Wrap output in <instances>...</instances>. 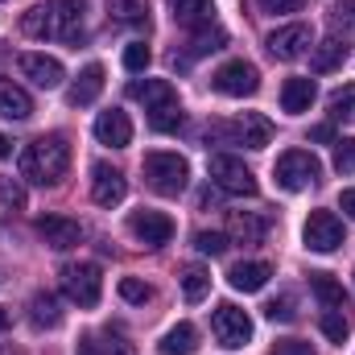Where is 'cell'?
I'll return each mask as SVG.
<instances>
[{"label": "cell", "mask_w": 355, "mask_h": 355, "mask_svg": "<svg viewBox=\"0 0 355 355\" xmlns=\"http://www.w3.org/2000/svg\"><path fill=\"white\" fill-rule=\"evenodd\" d=\"M83 8L87 0H46V4H33L25 17H21V29L37 42H67V46H79L83 37Z\"/></svg>", "instance_id": "cell-1"}, {"label": "cell", "mask_w": 355, "mask_h": 355, "mask_svg": "<svg viewBox=\"0 0 355 355\" xmlns=\"http://www.w3.org/2000/svg\"><path fill=\"white\" fill-rule=\"evenodd\" d=\"M21 178L37 182V186H58L67 170H71V141L62 132H50V137H37L21 149Z\"/></svg>", "instance_id": "cell-2"}, {"label": "cell", "mask_w": 355, "mask_h": 355, "mask_svg": "<svg viewBox=\"0 0 355 355\" xmlns=\"http://www.w3.org/2000/svg\"><path fill=\"white\" fill-rule=\"evenodd\" d=\"M207 141H219V145H244V149H265L272 141V120L261 112H244L236 124L227 120H215L207 128Z\"/></svg>", "instance_id": "cell-3"}, {"label": "cell", "mask_w": 355, "mask_h": 355, "mask_svg": "<svg viewBox=\"0 0 355 355\" xmlns=\"http://www.w3.org/2000/svg\"><path fill=\"white\" fill-rule=\"evenodd\" d=\"M141 174H145V182H149L157 194L178 198V194L186 190V182H190V166H186V157H178V153H145Z\"/></svg>", "instance_id": "cell-4"}, {"label": "cell", "mask_w": 355, "mask_h": 355, "mask_svg": "<svg viewBox=\"0 0 355 355\" xmlns=\"http://www.w3.org/2000/svg\"><path fill=\"white\" fill-rule=\"evenodd\" d=\"M272 178H277V186H281V190L297 194V190H306V186H314V182L322 178V162H318L310 149H289V153H281V157H277Z\"/></svg>", "instance_id": "cell-5"}, {"label": "cell", "mask_w": 355, "mask_h": 355, "mask_svg": "<svg viewBox=\"0 0 355 355\" xmlns=\"http://www.w3.org/2000/svg\"><path fill=\"white\" fill-rule=\"evenodd\" d=\"M211 182H215L219 190H227V194H240V198H252V194L261 190L257 174H252L240 157H232V153H215V157H211Z\"/></svg>", "instance_id": "cell-6"}, {"label": "cell", "mask_w": 355, "mask_h": 355, "mask_svg": "<svg viewBox=\"0 0 355 355\" xmlns=\"http://www.w3.org/2000/svg\"><path fill=\"white\" fill-rule=\"evenodd\" d=\"M211 331H215L219 347L240 352V347L252 339V318H248V310H240V306L223 302V306H215V314H211Z\"/></svg>", "instance_id": "cell-7"}, {"label": "cell", "mask_w": 355, "mask_h": 355, "mask_svg": "<svg viewBox=\"0 0 355 355\" xmlns=\"http://www.w3.org/2000/svg\"><path fill=\"white\" fill-rule=\"evenodd\" d=\"M62 293L75 302V306H99V293H103V277H99V265L91 261H79V265H67L62 268Z\"/></svg>", "instance_id": "cell-8"}, {"label": "cell", "mask_w": 355, "mask_h": 355, "mask_svg": "<svg viewBox=\"0 0 355 355\" xmlns=\"http://www.w3.org/2000/svg\"><path fill=\"white\" fill-rule=\"evenodd\" d=\"M211 87L219 91V95L244 99V95H257V87H261V71H257L252 62H244V58H232V62H223V67L211 75Z\"/></svg>", "instance_id": "cell-9"}, {"label": "cell", "mask_w": 355, "mask_h": 355, "mask_svg": "<svg viewBox=\"0 0 355 355\" xmlns=\"http://www.w3.org/2000/svg\"><path fill=\"white\" fill-rule=\"evenodd\" d=\"M302 240H306L310 252H335V248L343 244V223H339V215H331V211H310V219H306V227H302Z\"/></svg>", "instance_id": "cell-10"}, {"label": "cell", "mask_w": 355, "mask_h": 355, "mask_svg": "<svg viewBox=\"0 0 355 355\" xmlns=\"http://www.w3.org/2000/svg\"><path fill=\"white\" fill-rule=\"evenodd\" d=\"M268 54L272 58H281V62H293V58H302L310 46H314V33H310V25H281V29H272L265 37Z\"/></svg>", "instance_id": "cell-11"}, {"label": "cell", "mask_w": 355, "mask_h": 355, "mask_svg": "<svg viewBox=\"0 0 355 355\" xmlns=\"http://www.w3.org/2000/svg\"><path fill=\"white\" fill-rule=\"evenodd\" d=\"M128 232H132L141 244L162 248V244H170V240H174V219H170L166 211H132Z\"/></svg>", "instance_id": "cell-12"}, {"label": "cell", "mask_w": 355, "mask_h": 355, "mask_svg": "<svg viewBox=\"0 0 355 355\" xmlns=\"http://www.w3.org/2000/svg\"><path fill=\"white\" fill-rule=\"evenodd\" d=\"M124 194H128V182H124V174L116 166H107V162H95L91 166V198L99 207H120Z\"/></svg>", "instance_id": "cell-13"}, {"label": "cell", "mask_w": 355, "mask_h": 355, "mask_svg": "<svg viewBox=\"0 0 355 355\" xmlns=\"http://www.w3.org/2000/svg\"><path fill=\"white\" fill-rule=\"evenodd\" d=\"M37 236H42L50 248L67 252V248H79V244H83V223H79V219H67V215H42V219H37Z\"/></svg>", "instance_id": "cell-14"}, {"label": "cell", "mask_w": 355, "mask_h": 355, "mask_svg": "<svg viewBox=\"0 0 355 355\" xmlns=\"http://www.w3.org/2000/svg\"><path fill=\"white\" fill-rule=\"evenodd\" d=\"M95 141L107 145V149H128L132 145V120H128V112H120V107L99 112L95 116Z\"/></svg>", "instance_id": "cell-15"}, {"label": "cell", "mask_w": 355, "mask_h": 355, "mask_svg": "<svg viewBox=\"0 0 355 355\" xmlns=\"http://www.w3.org/2000/svg\"><path fill=\"white\" fill-rule=\"evenodd\" d=\"M17 67H21V75L25 79H33L42 91H54V87H62V79H67V71H62V62L58 58H50V54H21L17 58Z\"/></svg>", "instance_id": "cell-16"}, {"label": "cell", "mask_w": 355, "mask_h": 355, "mask_svg": "<svg viewBox=\"0 0 355 355\" xmlns=\"http://www.w3.org/2000/svg\"><path fill=\"white\" fill-rule=\"evenodd\" d=\"M227 236L236 244H265L268 236V219L257 211H232L227 215Z\"/></svg>", "instance_id": "cell-17"}, {"label": "cell", "mask_w": 355, "mask_h": 355, "mask_svg": "<svg viewBox=\"0 0 355 355\" xmlns=\"http://www.w3.org/2000/svg\"><path fill=\"white\" fill-rule=\"evenodd\" d=\"M128 95L145 103V112H162V107H174L178 91L166 79H145V83H128Z\"/></svg>", "instance_id": "cell-18"}, {"label": "cell", "mask_w": 355, "mask_h": 355, "mask_svg": "<svg viewBox=\"0 0 355 355\" xmlns=\"http://www.w3.org/2000/svg\"><path fill=\"white\" fill-rule=\"evenodd\" d=\"M318 99V87H314V79H285L281 83V112H289V116H302V112H310V103Z\"/></svg>", "instance_id": "cell-19"}, {"label": "cell", "mask_w": 355, "mask_h": 355, "mask_svg": "<svg viewBox=\"0 0 355 355\" xmlns=\"http://www.w3.org/2000/svg\"><path fill=\"white\" fill-rule=\"evenodd\" d=\"M174 21L190 33L215 25V0H174Z\"/></svg>", "instance_id": "cell-20"}, {"label": "cell", "mask_w": 355, "mask_h": 355, "mask_svg": "<svg viewBox=\"0 0 355 355\" xmlns=\"http://www.w3.org/2000/svg\"><path fill=\"white\" fill-rule=\"evenodd\" d=\"M343 62H347V42L322 37L318 46H310V71H314V75H331V71H339Z\"/></svg>", "instance_id": "cell-21"}, {"label": "cell", "mask_w": 355, "mask_h": 355, "mask_svg": "<svg viewBox=\"0 0 355 355\" xmlns=\"http://www.w3.org/2000/svg\"><path fill=\"white\" fill-rule=\"evenodd\" d=\"M268 277H272V265H265V261H240V265H232V272H227L232 289H240V293H257V289H265Z\"/></svg>", "instance_id": "cell-22"}, {"label": "cell", "mask_w": 355, "mask_h": 355, "mask_svg": "<svg viewBox=\"0 0 355 355\" xmlns=\"http://www.w3.org/2000/svg\"><path fill=\"white\" fill-rule=\"evenodd\" d=\"M99 91H103V67H99V62H91V67H83V75L71 83L67 99H71L75 107H87V103L99 99Z\"/></svg>", "instance_id": "cell-23"}, {"label": "cell", "mask_w": 355, "mask_h": 355, "mask_svg": "<svg viewBox=\"0 0 355 355\" xmlns=\"http://www.w3.org/2000/svg\"><path fill=\"white\" fill-rule=\"evenodd\" d=\"M29 116H33V99L12 79H0V120H29Z\"/></svg>", "instance_id": "cell-24"}, {"label": "cell", "mask_w": 355, "mask_h": 355, "mask_svg": "<svg viewBox=\"0 0 355 355\" xmlns=\"http://www.w3.org/2000/svg\"><path fill=\"white\" fill-rule=\"evenodd\" d=\"M162 355H194L198 352V331L190 327V322H178V327H170L166 335H162Z\"/></svg>", "instance_id": "cell-25"}, {"label": "cell", "mask_w": 355, "mask_h": 355, "mask_svg": "<svg viewBox=\"0 0 355 355\" xmlns=\"http://www.w3.org/2000/svg\"><path fill=\"white\" fill-rule=\"evenodd\" d=\"M29 322H33L37 331H54V327L62 322L58 297H54V293H33V302H29Z\"/></svg>", "instance_id": "cell-26"}, {"label": "cell", "mask_w": 355, "mask_h": 355, "mask_svg": "<svg viewBox=\"0 0 355 355\" xmlns=\"http://www.w3.org/2000/svg\"><path fill=\"white\" fill-rule=\"evenodd\" d=\"M107 17L116 25L141 29V25H149V0H107Z\"/></svg>", "instance_id": "cell-27"}, {"label": "cell", "mask_w": 355, "mask_h": 355, "mask_svg": "<svg viewBox=\"0 0 355 355\" xmlns=\"http://www.w3.org/2000/svg\"><path fill=\"white\" fill-rule=\"evenodd\" d=\"M310 289H314V297H318L327 310H343V285H339L331 272H310Z\"/></svg>", "instance_id": "cell-28"}, {"label": "cell", "mask_w": 355, "mask_h": 355, "mask_svg": "<svg viewBox=\"0 0 355 355\" xmlns=\"http://www.w3.org/2000/svg\"><path fill=\"white\" fill-rule=\"evenodd\" d=\"M182 293H186V302H202L207 293H211V272L202 265H186L182 268Z\"/></svg>", "instance_id": "cell-29"}, {"label": "cell", "mask_w": 355, "mask_h": 355, "mask_svg": "<svg viewBox=\"0 0 355 355\" xmlns=\"http://www.w3.org/2000/svg\"><path fill=\"white\" fill-rule=\"evenodd\" d=\"M327 112H331V120H339V124H355V83L331 91Z\"/></svg>", "instance_id": "cell-30"}, {"label": "cell", "mask_w": 355, "mask_h": 355, "mask_svg": "<svg viewBox=\"0 0 355 355\" xmlns=\"http://www.w3.org/2000/svg\"><path fill=\"white\" fill-rule=\"evenodd\" d=\"M318 327H322V335H327L331 343H343V339L352 335V322L343 318V310H327V314L318 318Z\"/></svg>", "instance_id": "cell-31"}, {"label": "cell", "mask_w": 355, "mask_h": 355, "mask_svg": "<svg viewBox=\"0 0 355 355\" xmlns=\"http://www.w3.org/2000/svg\"><path fill=\"white\" fill-rule=\"evenodd\" d=\"M223 42H227V33H223L219 25H207V29H198V33H194V42H190V54H207V50H223Z\"/></svg>", "instance_id": "cell-32"}, {"label": "cell", "mask_w": 355, "mask_h": 355, "mask_svg": "<svg viewBox=\"0 0 355 355\" xmlns=\"http://www.w3.org/2000/svg\"><path fill=\"white\" fill-rule=\"evenodd\" d=\"M194 248H198L202 257H223V252H227V236H223V232H198V236H194Z\"/></svg>", "instance_id": "cell-33"}, {"label": "cell", "mask_w": 355, "mask_h": 355, "mask_svg": "<svg viewBox=\"0 0 355 355\" xmlns=\"http://www.w3.org/2000/svg\"><path fill=\"white\" fill-rule=\"evenodd\" d=\"M149 128H157V132H174V128H182V103L162 107V112H149Z\"/></svg>", "instance_id": "cell-34"}, {"label": "cell", "mask_w": 355, "mask_h": 355, "mask_svg": "<svg viewBox=\"0 0 355 355\" xmlns=\"http://www.w3.org/2000/svg\"><path fill=\"white\" fill-rule=\"evenodd\" d=\"M335 170L339 174H355V137H339L335 141Z\"/></svg>", "instance_id": "cell-35"}, {"label": "cell", "mask_w": 355, "mask_h": 355, "mask_svg": "<svg viewBox=\"0 0 355 355\" xmlns=\"http://www.w3.org/2000/svg\"><path fill=\"white\" fill-rule=\"evenodd\" d=\"M149 62H153V50H149L145 42H132V46L124 50V67H128L132 75H141V71H145Z\"/></svg>", "instance_id": "cell-36"}, {"label": "cell", "mask_w": 355, "mask_h": 355, "mask_svg": "<svg viewBox=\"0 0 355 355\" xmlns=\"http://www.w3.org/2000/svg\"><path fill=\"white\" fill-rule=\"evenodd\" d=\"M0 202L12 207V211H21L25 207V186L17 178H0Z\"/></svg>", "instance_id": "cell-37"}, {"label": "cell", "mask_w": 355, "mask_h": 355, "mask_svg": "<svg viewBox=\"0 0 355 355\" xmlns=\"http://www.w3.org/2000/svg\"><path fill=\"white\" fill-rule=\"evenodd\" d=\"M120 297L132 302V306H145V302H149V285L137 281V277H124V281H120Z\"/></svg>", "instance_id": "cell-38"}, {"label": "cell", "mask_w": 355, "mask_h": 355, "mask_svg": "<svg viewBox=\"0 0 355 355\" xmlns=\"http://www.w3.org/2000/svg\"><path fill=\"white\" fill-rule=\"evenodd\" d=\"M265 314L272 318V322H293V302H289V297H281V302H268Z\"/></svg>", "instance_id": "cell-39"}, {"label": "cell", "mask_w": 355, "mask_h": 355, "mask_svg": "<svg viewBox=\"0 0 355 355\" xmlns=\"http://www.w3.org/2000/svg\"><path fill=\"white\" fill-rule=\"evenodd\" d=\"M335 25H339L343 33H355V0H343V4L335 8Z\"/></svg>", "instance_id": "cell-40"}, {"label": "cell", "mask_w": 355, "mask_h": 355, "mask_svg": "<svg viewBox=\"0 0 355 355\" xmlns=\"http://www.w3.org/2000/svg\"><path fill=\"white\" fill-rule=\"evenodd\" d=\"M302 4H306V0H261V8L272 12V17H277V12H297Z\"/></svg>", "instance_id": "cell-41"}, {"label": "cell", "mask_w": 355, "mask_h": 355, "mask_svg": "<svg viewBox=\"0 0 355 355\" xmlns=\"http://www.w3.org/2000/svg\"><path fill=\"white\" fill-rule=\"evenodd\" d=\"M272 355H314L310 352V343H297V339H285V343H277Z\"/></svg>", "instance_id": "cell-42"}, {"label": "cell", "mask_w": 355, "mask_h": 355, "mask_svg": "<svg viewBox=\"0 0 355 355\" xmlns=\"http://www.w3.org/2000/svg\"><path fill=\"white\" fill-rule=\"evenodd\" d=\"M310 141H335V128L331 124H318V128H310Z\"/></svg>", "instance_id": "cell-43"}, {"label": "cell", "mask_w": 355, "mask_h": 355, "mask_svg": "<svg viewBox=\"0 0 355 355\" xmlns=\"http://www.w3.org/2000/svg\"><path fill=\"white\" fill-rule=\"evenodd\" d=\"M339 207H343V211L355 219V190H343V194H339Z\"/></svg>", "instance_id": "cell-44"}, {"label": "cell", "mask_w": 355, "mask_h": 355, "mask_svg": "<svg viewBox=\"0 0 355 355\" xmlns=\"http://www.w3.org/2000/svg\"><path fill=\"white\" fill-rule=\"evenodd\" d=\"M79 355H99V343H95V339H83V343H79Z\"/></svg>", "instance_id": "cell-45"}, {"label": "cell", "mask_w": 355, "mask_h": 355, "mask_svg": "<svg viewBox=\"0 0 355 355\" xmlns=\"http://www.w3.org/2000/svg\"><path fill=\"white\" fill-rule=\"evenodd\" d=\"M4 157H12V141H8V137L0 132V162H4Z\"/></svg>", "instance_id": "cell-46"}, {"label": "cell", "mask_w": 355, "mask_h": 355, "mask_svg": "<svg viewBox=\"0 0 355 355\" xmlns=\"http://www.w3.org/2000/svg\"><path fill=\"white\" fill-rule=\"evenodd\" d=\"M4 327H8V310H0V331H4Z\"/></svg>", "instance_id": "cell-47"}]
</instances>
